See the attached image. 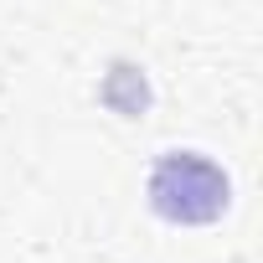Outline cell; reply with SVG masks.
Instances as JSON below:
<instances>
[{"label":"cell","mask_w":263,"mask_h":263,"mask_svg":"<svg viewBox=\"0 0 263 263\" xmlns=\"http://www.w3.org/2000/svg\"><path fill=\"white\" fill-rule=\"evenodd\" d=\"M150 201L171 222H212L227 206V176L196 150H171L150 176Z\"/></svg>","instance_id":"obj_1"}]
</instances>
